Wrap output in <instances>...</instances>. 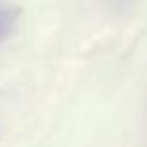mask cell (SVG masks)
<instances>
[{
	"instance_id": "6da1fadb",
	"label": "cell",
	"mask_w": 147,
	"mask_h": 147,
	"mask_svg": "<svg viewBox=\"0 0 147 147\" xmlns=\"http://www.w3.org/2000/svg\"><path fill=\"white\" fill-rule=\"evenodd\" d=\"M9 26H11V22H9V13H7L6 7L0 6V39H2V37L7 34Z\"/></svg>"
}]
</instances>
